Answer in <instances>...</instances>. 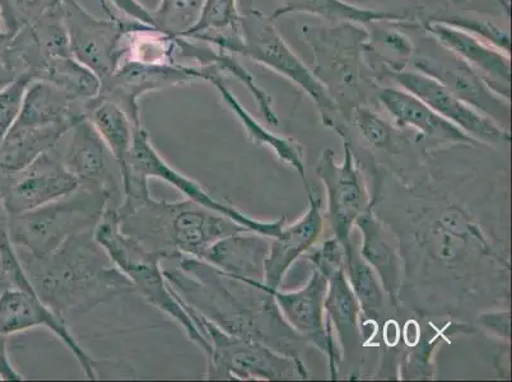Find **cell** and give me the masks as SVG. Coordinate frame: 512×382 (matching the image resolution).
<instances>
[{
	"mask_svg": "<svg viewBox=\"0 0 512 382\" xmlns=\"http://www.w3.org/2000/svg\"><path fill=\"white\" fill-rule=\"evenodd\" d=\"M128 175L143 177L148 181L151 179L164 181L167 185L178 190L179 193L184 194L186 199L192 200L199 206L211 209L213 212L220 213L222 216L236 222L237 225L248 228L249 231L255 232V234L268 237V239H276V237L281 236L283 227H285V217L272 222L258 221L249 217L248 214L240 212L239 209L228 206V204L214 198L197 181L190 179L189 176L172 167L158 153L155 146H153L150 134L143 127L136 130L127 163L120 170L121 179Z\"/></svg>",
	"mask_w": 512,
	"mask_h": 382,
	"instance_id": "52a82bcc",
	"label": "cell"
},
{
	"mask_svg": "<svg viewBox=\"0 0 512 382\" xmlns=\"http://www.w3.org/2000/svg\"><path fill=\"white\" fill-rule=\"evenodd\" d=\"M34 79L53 83L68 95L82 102H88L99 96L100 79L76 58H50L35 69Z\"/></svg>",
	"mask_w": 512,
	"mask_h": 382,
	"instance_id": "f1b7e54d",
	"label": "cell"
},
{
	"mask_svg": "<svg viewBox=\"0 0 512 382\" xmlns=\"http://www.w3.org/2000/svg\"><path fill=\"white\" fill-rule=\"evenodd\" d=\"M31 81L34 79L29 74H21L7 86L0 88V143L20 118L23 99Z\"/></svg>",
	"mask_w": 512,
	"mask_h": 382,
	"instance_id": "e575fe53",
	"label": "cell"
},
{
	"mask_svg": "<svg viewBox=\"0 0 512 382\" xmlns=\"http://www.w3.org/2000/svg\"><path fill=\"white\" fill-rule=\"evenodd\" d=\"M86 106L87 102L74 99L53 83L34 79L27 87L16 125L23 128L74 127L86 118Z\"/></svg>",
	"mask_w": 512,
	"mask_h": 382,
	"instance_id": "ffe728a7",
	"label": "cell"
},
{
	"mask_svg": "<svg viewBox=\"0 0 512 382\" xmlns=\"http://www.w3.org/2000/svg\"><path fill=\"white\" fill-rule=\"evenodd\" d=\"M78 180L55 149L17 174L0 176V197L9 214L32 211L77 190Z\"/></svg>",
	"mask_w": 512,
	"mask_h": 382,
	"instance_id": "30bf717a",
	"label": "cell"
},
{
	"mask_svg": "<svg viewBox=\"0 0 512 382\" xmlns=\"http://www.w3.org/2000/svg\"><path fill=\"white\" fill-rule=\"evenodd\" d=\"M389 74L398 83V87L411 92L412 95L430 106L435 113L450 121L455 127L462 129L474 141L483 143L509 141L510 134L506 129L497 124L495 120L465 104L437 79L416 71V69H402V71Z\"/></svg>",
	"mask_w": 512,
	"mask_h": 382,
	"instance_id": "8fae6325",
	"label": "cell"
},
{
	"mask_svg": "<svg viewBox=\"0 0 512 382\" xmlns=\"http://www.w3.org/2000/svg\"><path fill=\"white\" fill-rule=\"evenodd\" d=\"M362 232L360 255L374 268L386 291L392 297L398 287V260L380 223L370 211L363 212L355 223Z\"/></svg>",
	"mask_w": 512,
	"mask_h": 382,
	"instance_id": "83f0119b",
	"label": "cell"
},
{
	"mask_svg": "<svg viewBox=\"0 0 512 382\" xmlns=\"http://www.w3.org/2000/svg\"><path fill=\"white\" fill-rule=\"evenodd\" d=\"M325 314L332 320L344 347L357 343L358 304L346 276V268L339 269L328 278V291L324 301Z\"/></svg>",
	"mask_w": 512,
	"mask_h": 382,
	"instance_id": "f546056e",
	"label": "cell"
},
{
	"mask_svg": "<svg viewBox=\"0 0 512 382\" xmlns=\"http://www.w3.org/2000/svg\"><path fill=\"white\" fill-rule=\"evenodd\" d=\"M204 0H160L152 12L157 29L183 37L198 22Z\"/></svg>",
	"mask_w": 512,
	"mask_h": 382,
	"instance_id": "d6a6232c",
	"label": "cell"
},
{
	"mask_svg": "<svg viewBox=\"0 0 512 382\" xmlns=\"http://www.w3.org/2000/svg\"><path fill=\"white\" fill-rule=\"evenodd\" d=\"M86 118L109 148L119 170L123 169L133 147L136 130L141 127L133 123L123 107L100 95L87 102Z\"/></svg>",
	"mask_w": 512,
	"mask_h": 382,
	"instance_id": "cb8c5ba5",
	"label": "cell"
},
{
	"mask_svg": "<svg viewBox=\"0 0 512 382\" xmlns=\"http://www.w3.org/2000/svg\"><path fill=\"white\" fill-rule=\"evenodd\" d=\"M113 195L109 190L79 185L67 197L43 207L9 214V237L18 250L34 256L49 254L71 237L95 230L111 207Z\"/></svg>",
	"mask_w": 512,
	"mask_h": 382,
	"instance_id": "277c9868",
	"label": "cell"
},
{
	"mask_svg": "<svg viewBox=\"0 0 512 382\" xmlns=\"http://www.w3.org/2000/svg\"><path fill=\"white\" fill-rule=\"evenodd\" d=\"M100 2L109 20L91 15L78 0H60L59 8L73 57L101 82L111 76L123 60L124 37L130 18L121 20L110 12L106 0Z\"/></svg>",
	"mask_w": 512,
	"mask_h": 382,
	"instance_id": "ba28073f",
	"label": "cell"
},
{
	"mask_svg": "<svg viewBox=\"0 0 512 382\" xmlns=\"http://www.w3.org/2000/svg\"><path fill=\"white\" fill-rule=\"evenodd\" d=\"M245 284H249L254 290L272 296L276 300L279 309L288 323L305 338L311 340L316 347L328 354L330 366L333 370L337 366V353L332 335L327 326L328 319L325 314L324 301L328 291V279L315 269L306 286L299 291L281 292L262 286L260 281L254 279L239 278Z\"/></svg>",
	"mask_w": 512,
	"mask_h": 382,
	"instance_id": "4fadbf2b",
	"label": "cell"
},
{
	"mask_svg": "<svg viewBox=\"0 0 512 382\" xmlns=\"http://www.w3.org/2000/svg\"><path fill=\"white\" fill-rule=\"evenodd\" d=\"M426 31L442 48L474 69L497 95L509 100L510 54L444 20L428 21Z\"/></svg>",
	"mask_w": 512,
	"mask_h": 382,
	"instance_id": "2e32d148",
	"label": "cell"
},
{
	"mask_svg": "<svg viewBox=\"0 0 512 382\" xmlns=\"http://www.w3.org/2000/svg\"><path fill=\"white\" fill-rule=\"evenodd\" d=\"M220 76L217 69L211 65L199 67L185 63L150 65L121 62L111 76L100 82L99 95L123 107L133 123L137 127H142L138 104L142 96L194 82L211 83L213 78Z\"/></svg>",
	"mask_w": 512,
	"mask_h": 382,
	"instance_id": "9c48e42d",
	"label": "cell"
},
{
	"mask_svg": "<svg viewBox=\"0 0 512 382\" xmlns=\"http://www.w3.org/2000/svg\"><path fill=\"white\" fill-rule=\"evenodd\" d=\"M268 250L265 236L241 232L214 242L203 254L202 260L228 277L263 282V265Z\"/></svg>",
	"mask_w": 512,
	"mask_h": 382,
	"instance_id": "7402d4cb",
	"label": "cell"
},
{
	"mask_svg": "<svg viewBox=\"0 0 512 382\" xmlns=\"http://www.w3.org/2000/svg\"><path fill=\"white\" fill-rule=\"evenodd\" d=\"M189 39L216 46L237 57L251 59L288 79L314 101L323 123L337 130L343 137V123L337 100L334 99L329 88L297 57L295 51L279 34L272 16H265L258 9L250 8L248 12L241 15L239 26L235 31L195 35Z\"/></svg>",
	"mask_w": 512,
	"mask_h": 382,
	"instance_id": "3957f363",
	"label": "cell"
},
{
	"mask_svg": "<svg viewBox=\"0 0 512 382\" xmlns=\"http://www.w3.org/2000/svg\"><path fill=\"white\" fill-rule=\"evenodd\" d=\"M62 160L79 185L118 193L119 184L113 169L116 161L87 118L71 129V139Z\"/></svg>",
	"mask_w": 512,
	"mask_h": 382,
	"instance_id": "e0dca14e",
	"label": "cell"
},
{
	"mask_svg": "<svg viewBox=\"0 0 512 382\" xmlns=\"http://www.w3.org/2000/svg\"><path fill=\"white\" fill-rule=\"evenodd\" d=\"M237 3L239 0H204L198 22L183 37L235 31L241 18Z\"/></svg>",
	"mask_w": 512,
	"mask_h": 382,
	"instance_id": "836d02e7",
	"label": "cell"
},
{
	"mask_svg": "<svg viewBox=\"0 0 512 382\" xmlns=\"http://www.w3.org/2000/svg\"><path fill=\"white\" fill-rule=\"evenodd\" d=\"M121 62L165 65L176 60V37L144 23L129 20Z\"/></svg>",
	"mask_w": 512,
	"mask_h": 382,
	"instance_id": "4316f807",
	"label": "cell"
},
{
	"mask_svg": "<svg viewBox=\"0 0 512 382\" xmlns=\"http://www.w3.org/2000/svg\"><path fill=\"white\" fill-rule=\"evenodd\" d=\"M32 290L65 324L115 298L136 293L95 239V230L71 237L44 256L18 250Z\"/></svg>",
	"mask_w": 512,
	"mask_h": 382,
	"instance_id": "6da1fadb",
	"label": "cell"
},
{
	"mask_svg": "<svg viewBox=\"0 0 512 382\" xmlns=\"http://www.w3.org/2000/svg\"><path fill=\"white\" fill-rule=\"evenodd\" d=\"M211 85L216 87L220 93L221 99L227 105L228 109L234 113L237 119L240 120L242 128H244L246 135L251 142L256 146H267L276 153L279 160L287 163L293 170L299 172V175L305 179V163L302 158V147L300 143L293 141V139L279 137V135L269 132L265 129L259 121H256L253 116L241 105V102L236 99L234 93L227 87L225 79L214 78Z\"/></svg>",
	"mask_w": 512,
	"mask_h": 382,
	"instance_id": "d4e9b609",
	"label": "cell"
},
{
	"mask_svg": "<svg viewBox=\"0 0 512 382\" xmlns=\"http://www.w3.org/2000/svg\"><path fill=\"white\" fill-rule=\"evenodd\" d=\"M281 7L274 12V20L278 17L306 13L342 25L367 27L379 22H402L406 17L390 12L374 11L353 6L344 0H279Z\"/></svg>",
	"mask_w": 512,
	"mask_h": 382,
	"instance_id": "484cf974",
	"label": "cell"
},
{
	"mask_svg": "<svg viewBox=\"0 0 512 382\" xmlns=\"http://www.w3.org/2000/svg\"><path fill=\"white\" fill-rule=\"evenodd\" d=\"M121 184L123 200L115 208L121 232L162 263L202 259L209 246L223 237L251 232L192 200L153 198L150 181L142 177L132 175Z\"/></svg>",
	"mask_w": 512,
	"mask_h": 382,
	"instance_id": "7a4b0ae2",
	"label": "cell"
},
{
	"mask_svg": "<svg viewBox=\"0 0 512 382\" xmlns=\"http://www.w3.org/2000/svg\"><path fill=\"white\" fill-rule=\"evenodd\" d=\"M357 128L361 130L366 141L377 148H390L393 144L394 132L392 127L374 111L366 107L356 110Z\"/></svg>",
	"mask_w": 512,
	"mask_h": 382,
	"instance_id": "8d00e7d4",
	"label": "cell"
},
{
	"mask_svg": "<svg viewBox=\"0 0 512 382\" xmlns=\"http://www.w3.org/2000/svg\"><path fill=\"white\" fill-rule=\"evenodd\" d=\"M367 27H372V32L366 34L363 51H371L383 58L384 63L388 64V73L406 69L407 63L409 60L412 62L416 54V46L411 37L399 30L377 27V23Z\"/></svg>",
	"mask_w": 512,
	"mask_h": 382,
	"instance_id": "1f68e13d",
	"label": "cell"
},
{
	"mask_svg": "<svg viewBox=\"0 0 512 382\" xmlns=\"http://www.w3.org/2000/svg\"><path fill=\"white\" fill-rule=\"evenodd\" d=\"M35 328H46L57 335L76 357L87 379H99L95 361L88 356L68 325L58 319L35 292L18 288H8L0 292V335L9 337Z\"/></svg>",
	"mask_w": 512,
	"mask_h": 382,
	"instance_id": "9a60e30c",
	"label": "cell"
},
{
	"mask_svg": "<svg viewBox=\"0 0 512 382\" xmlns=\"http://www.w3.org/2000/svg\"><path fill=\"white\" fill-rule=\"evenodd\" d=\"M319 270L325 278H329L339 269L346 268V249L342 242L334 237V239L324 242L319 250L310 255Z\"/></svg>",
	"mask_w": 512,
	"mask_h": 382,
	"instance_id": "74e56055",
	"label": "cell"
},
{
	"mask_svg": "<svg viewBox=\"0 0 512 382\" xmlns=\"http://www.w3.org/2000/svg\"><path fill=\"white\" fill-rule=\"evenodd\" d=\"M12 29L18 34L23 27L39 20L59 4V0H0Z\"/></svg>",
	"mask_w": 512,
	"mask_h": 382,
	"instance_id": "d590c367",
	"label": "cell"
},
{
	"mask_svg": "<svg viewBox=\"0 0 512 382\" xmlns=\"http://www.w3.org/2000/svg\"><path fill=\"white\" fill-rule=\"evenodd\" d=\"M95 239L113 260V263L128 277L144 300L165 312L183 328L188 338L208 356L211 352L208 340L199 332L189 312L179 297L172 291L164 274L162 260L144 251L121 232L115 208L106 209L104 217L95 228Z\"/></svg>",
	"mask_w": 512,
	"mask_h": 382,
	"instance_id": "5b68a950",
	"label": "cell"
},
{
	"mask_svg": "<svg viewBox=\"0 0 512 382\" xmlns=\"http://www.w3.org/2000/svg\"><path fill=\"white\" fill-rule=\"evenodd\" d=\"M309 209L295 225L283 227L281 236L272 239L267 258L263 265L262 286L277 290L286 276L287 270L307 250L313 248L323 231L321 200L307 189Z\"/></svg>",
	"mask_w": 512,
	"mask_h": 382,
	"instance_id": "ac0fdd59",
	"label": "cell"
},
{
	"mask_svg": "<svg viewBox=\"0 0 512 382\" xmlns=\"http://www.w3.org/2000/svg\"><path fill=\"white\" fill-rule=\"evenodd\" d=\"M176 60L183 63L190 60L192 65L206 67L212 65L220 72L225 81L228 78H235L242 83L251 95L258 102L260 113L268 125H278L279 120L276 111L273 109L272 97L256 83L251 73L236 59V55L226 50L218 49L216 46L200 43V41L189 39V37H176Z\"/></svg>",
	"mask_w": 512,
	"mask_h": 382,
	"instance_id": "44dd1931",
	"label": "cell"
},
{
	"mask_svg": "<svg viewBox=\"0 0 512 382\" xmlns=\"http://www.w3.org/2000/svg\"><path fill=\"white\" fill-rule=\"evenodd\" d=\"M7 338L0 335V380L21 381L25 380L20 372L13 367L8 357Z\"/></svg>",
	"mask_w": 512,
	"mask_h": 382,
	"instance_id": "60d3db41",
	"label": "cell"
},
{
	"mask_svg": "<svg viewBox=\"0 0 512 382\" xmlns=\"http://www.w3.org/2000/svg\"><path fill=\"white\" fill-rule=\"evenodd\" d=\"M8 288H12V286L8 281L6 273H4L2 263H0V292L6 291Z\"/></svg>",
	"mask_w": 512,
	"mask_h": 382,
	"instance_id": "7bdbcfd3",
	"label": "cell"
},
{
	"mask_svg": "<svg viewBox=\"0 0 512 382\" xmlns=\"http://www.w3.org/2000/svg\"><path fill=\"white\" fill-rule=\"evenodd\" d=\"M481 323L486 328L491 329L492 332L502 335V337H509L510 328V314L509 312H497V314L483 315Z\"/></svg>",
	"mask_w": 512,
	"mask_h": 382,
	"instance_id": "b9f144b4",
	"label": "cell"
},
{
	"mask_svg": "<svg viewBox=\"0 0 512 382\" xmlns=\"http://www.w3.org/2000/svg\"><path fill=\"white\" fill-rule=\"evenodd\" d=\"M71 125H51L41 128H12L0 143V176L17 174L37 158L55 149Z\"/></svg>",
	"mask_w": 512,
	"mask_h": 382,
	"instance_id": "603a6c76",
	"label": "cell"
},
{
	"mask_svg": "<svg viewBox=\"0 0 512 382\" xmlns=\"http://www.w3.org/2000/svg\"><path fill=\"white\" fill-rule=\"evenodd\" d=\"M380 104L399 127L417 129L439 143H477L462 129L435 113L425 102L400 87H386L379 93Z\"/></svg>",
	"mask_w": 512,
	"mask_h": 382,
	"instance_id": "d6986e66",
	"label": "cell"
},
{
	"mask_svg": "<svg viewBox=\"0 0 512 382\" xmlns=\"http://www.w3.org/2000/svg\"><path fill=\"white\" fill-rule=\"evenodd\" d=\"M444 21L451 23V25L462 27V29L486 40L487 43L496 46L497 49L510 54V35L506 30L498 29L492 23L465 20V18H450V20L448 18V20Z\"/></svg>",
	"mask_w": 512,
	"mask_h": 382,
	"instance_id": "f35d334b",
	"label": "cell"
},
{
	"mask_svg": "<svg viewBox=\"0 0 512 382\" xmlns=\"http://www.w3.org/2000/svg\"><path fill=\"white\" fill-rule=\"evenodd\" d=\"M442 51L444 54L434 55L418 54L416 51L412 59L413 69L437 79L465 104L495 120L497 124L509 118V101H502L501 96L463 60L444 48Z\"/></svg>",
	"mask_w": 512,
	"mask_h": 382,
	"instance_id": "5bb4252c",
	"label": "cell"
},
{
	"mask_svg": "<svg viewBox=\"0 0 512 382\" xmlns=\"http://www.w3.org/2000/svg\"><path fill=\"white\" fill-rule=\"evenodd\" d=\"M347 279L358 304L367 315L376 316L383 309V283L360 254L353 250L352 245L346 250Z\"/></svg>",
	"mask_w": 512,
	"mask_h": 382,
	"instance_id": "4dcf8cb0",
	"label": "cell"
},
{
	"mask_svg": "<svg viewBox=\"0 0 512 382\" xmlns=\"http://www.w3.org/2000/svg\"><path fill=\"white\" fill-rule=\"evenodd\" d=\"M315 172L327 188L330 225L335 237L347 250L352 245L349 237L352 227L367 209L365 184L349 144L344 143V160L341 165L335 162L332 149H327L316 165Z\"/></svg>",
	"mask_w": 512,
	"mask_h": 382,
	"instance_id": "7c38bea8",
	"label": "cell"
},
{
	"mask_svg": "<svg viewBox=\"0 0 512 382\" xmlns=\"http://www.w3.org/2000/svg\"><path fill=\"white\" fill-rule=\"evenodd\" d=\"M183 305L211 346L204 374L207 380H277L290 374L293 365L285 357L278 356L256 340L225 332L211 320Z\"/></svg>",
	"mask_w": 512,
	"mask_h": 382,
	"instance_id": "8992f818",
	"label": "cell"
},
{
	"mask_svg": "<svg viewBox=\"0 0 512 382\" xmlns=\"http://www.w3.org/2000/svg\"><path fill=\"white\" fill-rule=\"evenodd\" d=\"M110 2L114 4L118 11L124 13L125 17L130 18V20L157 27L150 9L144 7L138 0H110Z\"/></svg>",
	"mask_w": 512,
	"mask_h": 382,
	"instance_id": "ab89813d",
	"label": "cell"
}]
</instances>
